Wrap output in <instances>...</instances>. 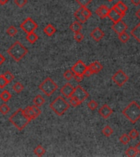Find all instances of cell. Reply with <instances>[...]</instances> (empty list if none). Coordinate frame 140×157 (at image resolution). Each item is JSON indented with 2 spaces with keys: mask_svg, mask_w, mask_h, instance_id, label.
<instances>
[{
  "mask_svg": "<svg viewBox=\"0 0 140 157\" xmlns=\"http://www.w3.org/2000/svg\"><path fill=\"white\" fill-rule=\"evenodd\" d=\"M27 2H28L27 0H14L15 4H16L18 7H20V8H22V7H24L26 6Z\"/></svg>",
  "mask_w": 140,
  "mask_h": 157,
  "instance_id": "obj_40",
  "label": "cell"
},
{
  "mask_svg": "<svg viewBox=\"0 0 140 157\" xmlns=\"http://www.w3.org/2000/svg\"><path fill=\"white\" fill-rule=\"evenodd\" d=\"M109 13V8L106 5H101V6L98 7V9L96 10V14L101 18V19H104L106 17H107Z\"/></svg>",
  "mask_w": 140,
  "mask_h": 157,
  "instance_id": "obj_16",
  "label": "cell"
},
{
  "mask_svg": "<svg viewBox=\"0 0 140 157\" xmlns=\"http://www.w3.org/2000/svg\"><path fill=\"white\" fill-rule=\"evenodd\" d=\"M104 35H105L104 32H103L100 28H99V27L95 28V29L93 30L92 32L90 33V36L97 42L100 41V40L104 37Z\"/></svg>",
  "mask_w": 140,
  "mask_h": 157,
  "instance_id": "obj_15",
  "label": "cell"
},
{
  "mask_svg": "<svg viewBox=\"0 0 140 157\" xmlns=\"http://www.w3.org/2000/svg\"><path fill=\"white\" fill-rule=\"evenodd\" d=\"M74 79L76 81L77 83H80L82 82L84 80V75H80V74H75L74 75Z\"/></svg>",
  "mask_w": 140,
  "mask_h": 157,
  "instance_id": "obj_44",
  "label": "cell"
},
{
  "mask_svg": "<svg viewBox=\"0 0 140 157\" xmlns=\"http://www.w3.org/2000/svg\"><path fill=\"white\" fill-rule=\"evenodd\" d=\"M74 39L78 43H80L84 39V35L83 34H81L80 32L75 33V35H74Z\"/></svg>",
  "mask_w": 140,
  "mask_h": 157,
  "instance_id": "obj_42",
  "label": "cell"
},
{
  "mask_svg": "<svg viewBox=\"0 0 140 157\" xmlns=\"http://www.w3.org/2000/svg\"><path fill=\"white\" fill-rule=\"evenodd\" d=\"M70 30L73 31L74 33L80 32V30L82 29V25H81V23L76 21H74V22L70 25Z\"/></svg>",
  "mask_w": 140,
  "mask_h": 157,
  "instance_id": "obj_25",
  "label": "cell"
},
{
  "mask_svg": "<svg viewBox=\"0 0 140 157\" xmlns=\"http://www.w3.org/2000/svg\"><path fill=\"white\" fill-rule=\"evenodd\" d=\"M57 88H58L57 84L50 77L46 78L39 86V89L41 90L48 97L52 96L57 91Z\"/></svg>",
  "mask_w": 140,
  "mask_h": 157,
  "instance_id": "obj_5",
  "label": "cell"
},
{
  "mask_svg": "<svg viewBox=\"0 0 140 157\" xmlns=\"http://www.w3.org/2000/svg\"><path fill=\"white\" fill-rule=\"evenodd\" d=\"M129 136H130V139H136V138H138V137H139V132L136 130V129H132L130 132V134H129Z\"/></svg>",
  "mask_w": 140,
  "mask_h": 157,
  "instance_id": "obj_43",
  "label": "cell"
},
{
  "mask_svg": "<svg viewBox=\"0 0 140 157\" xmlns=\"http://www.w3.org/2000/svg\"><path fill=\"white\" fill-rule=\"evenodd\" d=\"M135 149H136V151H137L138 154L140 155V142L136 145V147H135Z\"/></svg>",
  "mask_w": 140,
  "mask_h": 157,
  "instance_id": "obj_47",
  "label": "cell"
},
{
  "mask_svg": "<svg viewBox=\"0 0 140 157\" xmlns=\"http://www.w3.org/2000/svg\"><path fill=\"white\" fill-rule=\"evenodd\" d=\"M24 111L26 114V116H28L29 118L31 120L35 119L38 116H40L41 114V110L39 108V106H26V108L24 109Z\"/></svg>",
  "mask_w": 140,
  "mask_h": 157,
  "instance_id": "obj_8",
  "label": "cell"
},
{
  "mask_svg": "<svg viewBox=\"0 0 140 157\" xmlns=\"http://www.w3.org/2000/svg\"><path fill=\"white\" fill-rule=\"evenodd\" d=\"M7 53L14 61H20L28 53V49L20 41H16L7 49Z\"/></svg>",
  "mask_w": 140,
  "mask_h": 157,
  "instance_id": "obj_2",
  "label": "cell"
},
{
  "mask_svg": "<svg viewBox=\"0 0 140 157\" xmlns=\"http://www.w3.org/2000/svg\"><path fill=\"white\" fill-rule=\"evenodd\" d=\"M130 138L129 135L123 134L120 137V142L121 143H123V144H128L130 142Z\"/></svg>",
  "mask_w": 140,
  "mask_h": 157,
  "instance_id": "obj_37",
  "label": "cell"
},
{
  "mask_svg": "<svg viewBox=\"0 0 140 157\" xmlns=\"http://www.w3.org/2000/svg\"><path fill=\"white\" fill-rule=\"evenodd\" d=\"M8 1H9V0H0V5H4V4H6Z\"/></svg>",
  "mask_w": 140,
  "mask_h": 157,
  "instance_id": "obj_48",
  "label": "cell"
},
{
  "mask_svg": "<svg viewBox=\"0 0 140 157\" xmlns=\"http://www.w3.org/2000/svg\"><path fill=\"white\" fill-rule=\"evenodd\" d=\"M88 107H89V109L91 110V111H94L98 108V106H99V104L97 102H95L94 100H92V101H90L89 103H88Z\"/></svg>",
  "mask_w": 140,
  "mask_h": 157,
  "instance_id": "obj_39",
  "label": "cell"
},
{
  "mask_svg": "<svg viewBox=\"0 0 140 157\" xmlns=\"http://www.w3.org/2000/svg\"><path fill=\"white\" fill-rule=\"evenodd\" d=\"M128 80H129L128 75L124 73V71H121V70L118 71L117 72H116L114 75L112 76V80L119 87L123 86L124 83L127 82Z\"/></svg>",
  "mask_w": 140,
  "mask_h": 157,
  "instance_id": "obj_7",
  "label": "cell"
},
{
  "mask_svg": "<svg viewBox=\"0 0 140 157\" xmlns=\"http://www.w3.org/2000/svg\"><path fill=\"white\" fill-rule=\"evenodd\" d=\"M70 104L63 97L58 96L49 105L50 109L57 116H63L70 107Z\"/></svg>",
  "mask_w": 140,
  "mask_h": 157,
  "instance_id": "obj_3",
  "label": "cell"
},
{
  "mask_svg": "<svg viewBox=\"0 0 140 157\" xmlns=\"http://www.w3.org/2000/svg\"><path fill=\"white\" fill-rule=\"evenodd\" d=\"M73 97H76L77 99H79L82 102L84 100H86L89 97V93L86 91L84 88H83L80 85H78L75 88V90H74L73 93Z\"/></svg>",
  "mask_w": 140,
  "mask_h": 157,
  "instance_id": "obj_9",
  "label": "cell"
},
{
  "mask_svg": "<svg viewBox=\"0 0 140 157\" xmlns=\"http://www.w3.org/2000/svg\"><path fill=\"white\" fill-rule=\"evenodd\" d=\"M99 114H100V116H102V117H103L104 119H108V117H110V116H112L113 111H112V108H111L108 105L105 104V105H103V106L99 109Z\"/></svg>",
  "mask_w": 140,
  "mask_h": 157,
  "instance_id": "obj_13",
  "label": "cell"
},
{
  "mask_svg": "<svg viewBox=\"0 0 140 157\" xmlns=\"http://www.w3.org/2000/svg\"><path fill=\"white\" fill-rule=\"evenodd\" d=\"M33 102L35 103V106H39V107H40L42 106L45 103V99L44 97L40 95V94H38L37 96H35V97L33 100Z\"/></svg>",
  "mask_w": 140,
  "mask_h": 157,
  "instance_id": "obj_24",
  "label": "cell"
},
{
  "mask_svg": "<svg viewBox=\"0 0 140 157\" xmlns=\"http://www.w3.org/2000/svg\"><path fill=\"white\" fill-rule=\"evenodd\" d=\"M113 7L115 8L116 11H117L118 13L121 14V15H123V16H125V13H126V11L128 10V7L124 4L122 1H119L117 3L115 4Z\"/></svg>",
  "mask_w": 140,
  "mask_h": 157,
  "instance_id": "obj_17",
  "label": "cell"
},
{
  "mask_svg": "<svg viewBox=\"0 0 140 157\" xmlns=\"http://www.w3.org/2000/svg\"><path fill=\"white\" fill-rule=\"evenodd\" d=\"M20 27H21V29H22L24 32L26 33V34H29V33L34 32L35 29H37L38 24L35 22L31 17H27L20 25Z\"/></svg>",
  "mask_w": 140,
  "mask_h": 157,
  "instance_id": "obj_6",
  "label": "cell"
},
{
  "mask_svg": "<svg viewBox=\"0 0 140 157\" xmlns=\"http://www.w3.org/2000/svg\"><path fill=\"white\" fill-rule=\"evenodd\" d=\"M74 90H75V88L72 86V84L70 83H67L66 84H64L62 88H61L60 93L63 95L65 97H67V98H70V97L73 95Z\"/></svg>",
  "mask_w": 140,
  "mask_h": 157,
  "instance_id": "obj_11",
  "label": "cell"
},
{
  "mask_svg": "<svg viewBox=\"0 0 140 157\" xmlns=\"http://www.w3.org/2000/svg\"><path fill=\"white\" fill-rule=\"evenodd\" d=\"M11 98H12V94L7 90H3V92L0 93V99L2 100L3 102L7 103V102H9Z\"/></svg>",
  "mask_w": 140,
  "mask_h": 157,
  "instance_id": "obj_23",
  "label": "cell"
},
{
  "mask_svg": "<svg viewBox=\"0 0 140 157\" xmlns=\"http://www.w3.org/2000/svg\"><path fill=\"white\" fill-rule=\"evenodd\" d=\"M107 1H109V2H112V1H113V0H107Z\"/></svg>",
  "mask_w": 140,
  "mask_h": 157,
  "instance_id": "obj_50",
  "label": "cell"
},
{
  "mask_svg": "<svg viewBox=\"0 0 140 157\" xmlns=\"http://www.w3.org/2000/svg\"><path fill=\"white\" fill-rule=\"evenodd\" d=\"M86 69H87V66L84 64V62L83 61H81V60H79V61H77L76 62V64L74 65L70 70L73 71L75 74L84 75Z\"/></svg>",
  "mask_w": 140,
  "mask_h": 157,
  "instance_id": "obj_10",
  "label": "cell"
},
{
  "mask_svg": "<svg viewBox=\"0 0 140 157\" xmlns=\"http://www.w3.org/2000/svg\"><path fill=\"white\" fill-rule=\"evenodd\" d=\"M6 33L11 37H14V36L16 35L17 34V29L14 26H9L6 30Z\"/></svg>",
  "mask_w": 140,
  "mask_h": 157,
  "instance_id": "obj_30",
  "label": "cell"
},
{
  "mask_svg": "<svg viewBox=\"0 0 140 157\" xmlns=\"http://www.w3.org/2000/svg\"><path fill=\"white\" fill-rule=\"evenodd\" d=\"M9 111H10V107L9 106L7 105L6 102H4L0 105V113H1L2 115H7Z\"/></svg>",
  "mask_w": 140,
  "mask_h": 157,
  "instance_id": "obj_31",
  "label": "cell"
},
{
  "mask_svg": "<svg viewBox=\"0 0 140 157\" xmlns=\"http://www.w3.org/2000/svg\"><path fill=\"white\" fill-rule=\"evenodd\" d=\"M74 16L76 17V19L77 21H79L81 24H83V23H85L87 21V19L85 18V16H84L83 13L81 12V10L79 8V9H77L75 13H74Z\"/></svg>",
  "mask_w": 140,
  "mask_h": 157,
  "instance_id": "obj_20",
  "label": "cell"
},
{
  "mask_svg": "<svg viewBox=\"0 0 140 157\" xmlns=\"http://www.w3.org/2000/svg\"><path fill=\"white\" fill-rule=\"evenodd\" d=\"M131 3L134 6H139L140 5V0H131Z\"/></svg>",
  "mask_w": 140,
  "mask_h": 157,
  "instance_id": "obj_46",
  "label": "cell"
},
{
  "mask_svg": "<svg viewBox=\"0 0 140 157\" xmlns=\"http://www.w3.org/2000/svg\"><path fill=\"white\" fill-rule=\"evenodd\" d=\"M74 75H75V74H74L73 71H71V70H67V71H66L64 72L63 77L65 78L67 81H70V80H71L72 79H74Z\"/></svg>",
  "mask_w": 140,
  "mask_h": 157,
  "instance_id": "obj_33",
  "label": "cell"
},
{
  "mask_svg": "<svg viewBox=\"0 0 140 157\" xmlns=\"http://www.w3.org/2000/svg\"><path fill=\"white\" fill-rule=\"evenodd\" d=\"M135 15H136V16L140 20V8L136 12V14H135Z\"/></svg>",
  "mask_w": 140,
  "mask_h": 157,
  "instance_id": "obj_49",
  "label": "cell"
},
{
  "mask_svg": "<svg viewBox=\"0 0 140 157\" xmlns=\"http://www.w3.org/2000/svg\"><path fill=\"white\" fill-rule=\"evenodd\" d=\"M130 34L134 39L140 43V23L139 24H138L137 26L132 29Z\"/></svg>",
  "mask_w": 140,
  "mask_h": 157,
  "instance_id": "obj_21",
  "label": "cell"
},
{
  "mask_svg": "<svg viewBox=\"0 0 140 157\" xmlns=\"http://www.w3.org/2000/svg\"><path fill=\"white\" fill-rule=\"evenodd\" d=\"M8 83H8L7 80L5 79L4 75H3V74H1V75H0V88H1V89H3Z\"/></svg>",
  "mask_w": 140,
  "mask_h": 157,
  "instance_id": "obj_36",
  "label": "cell"
},
{
  "mask_svg": "<svg viewBox=\"0 0 140 157\" xmlns=\"http://www.w3.org/2000/svg\"><path fill=\"white\" fill-rule=\"evenodd\" d=\"M31 119L26 116L24 109L19 108L9 117V122L16 127L19 131H21L28 125Z\"/></svg>",
  "mask_w": 140,
  "mask_h": 157,
  "instance_id": "obj_1",
  "label": "cell"
},
{
  "mask_svg": "<svg viewBox=\"0 0 140 157\" xmlns=\"http://www.w3.org/2000/svg\"><path fill=\"white\" fill-rule=\"evenodd\" d=\"M122 113L132 124H135L140 119V106L134 101L131 102Z\"/></svg>",
  "mask_w": 140,
  "mask_h": 157,
  "instance_id": "obj_4",
  "label": "cell"
},
{
  "mask_svg": "<svg viewBox=\"0 0 140 157\" xmlns=\"http://www.w3.org/2000/svg\"><path fill=\"white\" fill-rule=\"evenodd\" d=\"M13 89L16 93H21L23 90H24V85L21 83H20V82H16V83H14V85L13 86Z\"/></svg>",
  "mask_w": 140,
  "mask_h": 157,
  "instance_id": "obj_29",
  "label": "cell"
},
{
  "mask_svg": "<svg viewBox=\"0 0 140 157\" xmlns=\"http://www.w3.org/2000/svg\"><path fill=\"white\" fill-rule=\"evenodd\" d=\"M76 1L80 7H87L92 3L93 0H76Z\"/></svg>",
  "mask_w": 140,
  "mask_h": 157,
  "instance_id": "obj_41",
  "label": "cell"
},
{
  "mask_svg": "<svg viewBox=\"0 0 140 157\" xmlns=\"http://www.w3.org/2000/svg\"><path fill=\"white\" fill-rule=\"evenodd\" d=\"M112 28L115 32L119 35V34H121V33L125 32V30L128 29V26L123 21L120 20V21L115 22L114 24L112 25Z\"/></svg>",
  "mask_w": 140,
  "mask_h": 157,
  "instance_id": "obj_12",
  "label": "cell"
},
{
  "mask_svg": "<svg viewBox=\"0 0 140 157\" xmlns=\"http://www.w3.org/2000/svg\"><path fill=\"white\" fill-rule=\"evenodd\" d=\"M38 39H39L38 35L35 34V31H34V32L29 33V34H27V35H26V40H27L30 43H31V44L35 43Z\"/></svg>",
  "mask_w": 140,
  "mask_h": 157,
  "instance_id": "obj_22",
  "label": "cell"
},
{
  "mask_svg": "<svg viewBox=\"0 0 140 157\" xmlns=\"http://www.w3.org/2000/svg\"><path fill=\"white\" fill-rule=\"evenodd\" d=\"M56 31H57V29H56V28L52 24H48L44 28V33L48 37H52L56 33Z\"/></svg>",
  "mask_w": 140,
  "mask_h": 157,
  "instance_id": "obj_19",
  "label": "cell"
},
{
  "mask_svg": "<svg viewBox=\"0 0 140 157\" xmlns=\"http://www.w3.org/2000/svg\"><path fill=\"white\" fill-rule=\"evenodd\" d=\"M118 35H119L118 36L119 40H120L121 43H127V42L130 40V35H129L126 32H123L121 33V34H119Z\"/></svg>",
  "mask_w": 140,
  "mask_h": 157,
  "instance_id": "obj_27",
  "label": "cell"
},
{
  "mask_svg": "<svg viewBox=\"0 0 140 157\" xmlns=\"http://www.w3.org/2000/svg\"><path fill=\"white\" fill-rule=\"evenodd\" d=\"M81 102H80V100L77 99L76 97H75L71 96L69 98V104H70V106H73V107H76V106H78L79 105H80L81 104Z\"/></svg>",
  "mask_w": 140,
  "mask_h": 157,
  "instance_id": "obj_28",
  "label": "cell"
},
{
  "mask_svg": "<svg viewBox=\"0 0 140 157\" xmlns=\"http://www.w3.org/2000/svg\"><path fill=\"white\" fill-rule=\"evenodd\" d=\"M108 16L109 18L112 20L114 23L118 21H120V20H121L124 17L123 15H121V14H120V13H118L117 11H116L113 7H112L111 9H109L108 16Z\"/></svg>",
  "mask_w": 140,
  "mask_h": 157,
  "instance_id": "obj_14",
  "label": "cell"
},
{
  "mask_svg": "<svg viewBox=\"0 0 140 157\" xmlns=\"http://www.w3.org/2000/svg\"><path fill=\"white\" fill-rule=\"evenodd\" d=\"M102 133L106 137H110L113 133V129L109 125H107L105 126V128L102 129Z\"/></svg>",
  "mask_w": 140,
  "mask_h": 157,
  "instance_id": "obj_35",
  "label": "cell"
},
{
  "mask_svg": "<svg viewBox=\"0 0 140 157\" xmlns=\"http://www.w3.org/2000/svg\"><path fill=\"white\" fill-rule=\"evenodd\" d=\"M87 67L89 68V70L91 72H92V74H97V73H99L100 71H102V65L101 63H99V61H94V62H93L91 64L89 65V66H87Z\"/></svg>",
  "mask_w": 140,
  "mask_h": 157,
  "instance_id": "obj_18",
  "label": "cell"
},
{
  "mask_svg": "<svg viewBox=\"0 0 140 157\" xmlns=\"http://www.w3.org/2000/svg\"><path fill=\"white\" fill-rule=\"evenodd\" d=\"M45 152H46V150L43 147L42 145H38V146L34 149V153H35L37 156H43L45 154Z\"/></svg>",
  "mask_w": 140,
  "mask_h": 157,
  "instance_id": "obj_26",
  "label": "cell"
},
{
  "mask_svg": "<svg viewBox=\"0 0 140 157\" xmlns=\"http://www.w3.org/2000/svg\"><path fill=\"white\" fill-rule=\"evenodd\" d=\"M137 154H138V152H137V151H136V149H135V147H133L128 148L127 151H126V152H125V155H126L127 156L134 157V156H136Z\"/></svg>",
  "mask_w": 140,
  "mask_h": 157,
  "instance_id": "obj_34",
  "label": "cell"
},
{
  "mask_svg": "<svg viewBox=\"0 0 140 157\" xmlns=\"http://www.w3.org/2000/svg\"><path fill=\"white\" fill-rule=\"evenodd\" d=\"M5 61H6V59H5V57H3V55H2L0 53V66L3 65V63L5 62Z\"/></svg>",
  "mask_w": 140,
  "mask_h": 157,
  "instance_id": "obj_45",
  "label": "cell"
},
{
  "mask_svg": "<svg viewBox=\"0 0 140 157\" xmlns=\"http://www.w3.org/2000/svg\"><path fill=\"white\" fill-rule=\"evenodd\" d=\"M3 75H4V77H5V79H6L7 80V82H8V83H10V82H12V81H13V80H14V75H13V74H12V73H11V72H10V71H5V72H4V73H3Z\"/></svg>",
  "mask_w": 140,
  "mask_h": 157,
  "instance_id": "obj_38",
  "label": "cell"
},
{
  "mask_svg": "<svg viewBox=\"0 0 140 157\" xmlns=\"http://www.w3.org/2000/svg\"><path fill=\"white\" fill-rule=\"evenodd\" d=\"M80 9L81 10V12L83 13V15L85 16V18L87 20L89 19V17H91L92 16V13H91V11L89 10L86 7H80Z\"/></svg>",
  "mask_w": 140,
  "mask_h": 157,
  "instance_id": "obj_32",
  "label": "cell"
}]
</instances>
